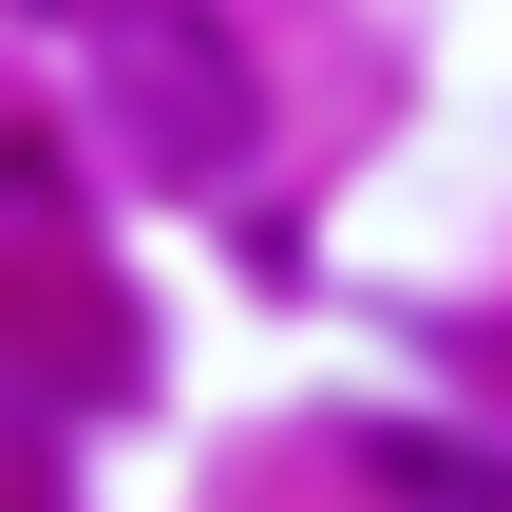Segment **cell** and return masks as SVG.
I'll return each instance as SVG.
<instances>
[{"mask_svg": "<svg viewBox=\"0 0 512 512\" xmlns=\"http://www.w3.org/2000/svg\"><path fill=\"white\" fill-rule=\"evenodd\" d=\"M114 152L152 190H228L247 171V38H228V0H114Z\"/></svg>", "mask_w": 512, "mask_h": 512, "instance_id": "6da1fadb", "label": "cell"}, {"mask_svg": "<svg viewBox=\"0 0 512 512\" xmlns=\"http://www.w3.org/2000/svg\"><path fill=\"white\" fill-rule=\"evenodd\" d=\"M19 19H76V0H19Z\"/></svg>", "mask_w": 512, "mask_h": 512, "instance_id": "7a4b0ae2", "label": "cell"}]
</instances>
